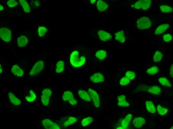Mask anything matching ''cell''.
Masks as SVG:
<instances>
[{
	"mask_svg": "<svg viewBox=\"0 0 173 129\" xmlns=\"http://www.w3.org/2000/svg\"><path fill=\"white\" fill-rule=\"evenodd\" d=\"M80 45L71 46L67 52V70H82L87 68L91 63V58L88 49Z\"/></svg>",
	"mask_w": 173,
	"mask_h": 129,
	"instance_id": "6da1fadb",
	"label": "cell"
},
{
	"mask_svg": "<svg viewBox=\"0 0 173 129\" xmlns=\"http://www.w3.org/2000/svg\"><path fill=\"white\" fill-rule=\"evenodd\" d=\"M107 52L104 49L96 51L95 52L93 58H91V63L95 66L102 65L107 63Z\"/></svg>",
	"mask_w": 173,
	"mask_h": 129,
	"instance_id": "7a4b0ae2",
	"label": "cell"
},
{
	"mask_svg": "<svg viewBox=\"0 0 173 129\" xmlns=\"http://www.w3.org/2000/svg\"><path fill=\"white\" fill-rule=\"evenodd\" d=\"M105 72L104 70H94L89 75L88 81L94 83L104 82L105 79Z\"/></svg>",
	"mask_w": 173,
	"mask_h": 129,
	"instance_id": "3957f363",
	"label": "cell"
},
{
	"mask_svg": "<svg viewBox=\"0 0 173 129\" xmlns=\"http://www.w3.org/2000/svg\"><path fill=\"white\" fill-rule=\"evenodd\" d=\"M53 68L56 74L63 73L67 70L66 59L64 58L58 59L54 63Z\"/></svg>",
	"mask_w": 173,
	"mask_h": 129,
	"instance_id": "277c9868",
	"label": "cell"
},
{
	"mask_svg": "<svg viewBox=\"0 0 173 129\" xmlns=\"http://www.w3.org/2000/svg\"><path fill=\"white\" fill-rule=\"evenodd\" d=\"M86 91L92 100L95 106L98 108L101 104V100L100 94L98 91L91 88H88Z\"/></svg>",
	"mask_w": 173,
	"mask_h": 129,
	"instance_id": "5b68a950",
	"label": "cell"
},
{
	"mask_svg": "<svg viewBox=\"0 0 173 129\" xmlns=\"http://www.w3.org/2000/svg\"><path fill=\"white\" fill-rule=\"evenodd\" d=\"M45 66V62L44 60H40L37 61L31 69L29 73L31 76L38 75L42 71Z\"/></svg>",
	"mask_w": 173,
	"mask_h": 129,
	"instance_id": "8992f818",
	"label": "cell"
},
{
	"mask_svg": "<svg viewBox=\"0 0 173 129\" xmlns=\"http://www.w3.org/2000/svg\"><path fill=\"white\" fill-rule=\"evenodd\" d=\"M151 26V20L148 17L143 16L137 20L136 26L138 29L140 30H144L150 28Z\"/></svg>",
	"mask_w": 173,
	"mask_h": 129,
	"instance_id": "52a82bcc",
	"label": "cell"
},
{
	"mask_svg": "<svg viewBox=\"0 0 173 129\" xmlns=\"http://www.w3.org/2000/svg\"><path fill=\"white\" fill-rule=\"evenodd\" d=\"M52 93L51 90L48 88H45L42 90L41 96V100L44 106H47L48 104L50 97Z\"/></svg>",
	"mask_w": 173,
	"mask_h": 129,
	"instance_id": "ba28073f",
	"label": "cell"
},
{
	"mask_svg": "<svg viewBox=\"0 0 173 129\" xmlns=\"http://www.w3.org/2000/svg\"><path fill=\"white\" fill-rule=\"evenodd\" d=\"M24 94V98L28 102H33L36 98L37 95L35 90L31 87L26 88Z\"/></svg>",
	"mask_w": 173,
	"mask_h": 129,
	"instance_id": "9c48e42d",
	"label": "cell"
},
{
	"mask_svg": "<svg viewBox=\"0 0 173 129\" xmlns=\"http://www.w3.org/2000/svg\"><path fill=\"white\" fill-rule=\"evenodd\" d=\"M12 32L8 28L1 27L0 29V36L1 38L6 42L10 41L11 38Z\"/></svg>",
	"mask_w": 173,
	"mask_h": 129,
	"instance_id": "30bf717a",
	"label": "cell"
},
{
	"mask_svg": "<svg viewBox=\"0 0 173 129\" xmlns=\"http://www.w3.org/2000/svg\"><path fill=\"white\" fill-rule=\"evenodd\" d=\"M63 100L64 101H68L69 103L72 105H75L77 103L76 100L74 98L72 92L67 90L65 91L62 96Z\"/></svg>",
	"mask_w": 173,
	"mask_h": 129,
	"instance_id": "8fae6325",
	"label": "cell"
},
{
	"mask_svg": "<svg viewBox=\"0 0 173 129\" xmlns=\"http://www.w3.org/2000/svg\"><path fill=\"white\" fill-rule=\"evenodd\" d=\"M151 3L150 0H140L136 1L134 4V7L137 9H142L146 10L150 7Z\"/></svg>",
	"mask_w": 173,
	"mask_h": 129,
	"instance_id": "7c38bea8",
	"label": "cell"
},
{
	"mask_svg": "<svg viewBox=\"0 0 173 129\" xmlns=\"http://www.w3.org/2000/svg\"><path fill=\"white\" fill-rule=\"evenodd\" d=\"M42 123L44 127L47 129H60V126L51 120L49 119L43 120Z\"/></svg>",
	"mask_w": 173,
	"mask_h": 129,
	"instance_id": "4fadbf2b",
	"label": "cell"
},
{
	"mask_svg": "<svg viewBox=\"0 0 173 129\" xmlns=\"http://www.w3.org/2000/svg\"><path fill=\"white\" fill-rule=\"evenodd\" d=\"M146 123L145 119L141 117H136L134 118L132 121L133 126L135 128H139L141 127Z\"/></svg>",
	"mask_w": 173,
	"mask_h": 129,
	"instance_id": "5bb4252c",
	"label": "cell"
},
{
	"mask_svg": "<svg viewBox=\"0 0 173 129\" xmlns=\"http://www.w3.org/2000/svg\"><path fill=\"white\" fill-rule=\"evenodd\" d=\"M98 34L100 39L103 41H106L112 37L111 34L103 30L98 31Z\"/></svg>",
	"mask_w": 173,
	"mask_h": 129,
	"instance_id": "9a60e30c",
	"label": "cell"
},
{
	"mask_svg": "<svg viewBox=\"0 0 173 129\" xmlns=\"http://www.w3.org/2000/svg\"><path fill=\"white\" fill-rule=\"evenodd\" d=\"M77 93L79 96L82 99L87 101H90L91 99L87 91L84 89H78Z\"/></svg>",
	"mask_w": 173,
	"mask_h": 129,
	"instance_id": "2e32d148",
	"label": "cell"
},
{
	"mask_svg": "<svg viewBox=\"0 0 173 129\" xmlns=\"http://www.w3.org/2000/svg\"><path fill=\"white\" fill-rule=\"evenodd\" d=\"M8 96L10 101L14 105L18 106L21 104V100L12 92H10L8 93Z\"/></svg>",
	"mask_w": 173,
	"mask_h": 129,
	"instance_id": "e0dca14e",
	"label": "cell"
},
{
	"mask_svg": "<svg viewBox=\"0 0 173 129\" xmlns=\"http://www.w3.org/2000/svg\"><path fill=\"white\" fill-rule=\"evenodd\" d=\"M117 99L118 106L124 107H128L129 106V103L126 101V97L124 95L118 96Z\"/></svg>",
	"mask_w": 173,
	"mask_h": 129,
	"instance_id": "ac0fdd59",
	"label": "cell"
},
{
	"mask_svg": "<svg viewBox=\"0 0 173 129\" xmlns=\"http://www.w3.org/2000/svg\"><path fill=\"white\" fill-rule=\"evenodd\" d=\"M11 71L13 74L18 77L22 76L24 74L23 70L16 64L12 66Z\"/></svg>",
	"mask_w": 173,
	"mask_h": 129,
	"instance_id": "d6986e66",
	"label": "cell"
},
{
	"mask_svg": "<svg viewBox=\"0 0 173 129\" xmlns=\"http://www.w3.org/2000/svg\"><path fill=\"white\" fill-rule=\"evenodd\" d=\"M96 6L98 10L102 12L106 10L108 8V4L104 1L99 0L96 3Z\"/></svg>",
	"mask_w": 173,
	"mask_h": 129,
	"instance_id": "ffe728a7",
	"label": "cell"
},
{
	"mask_svg": "<svg viewBox=\"0 0 173 129\" xmlns=\"http://www.w3.org/2000/svg\"><path fill=\"white\" fill-rule=\"evenodd\" d=\"M168 24H163L158 27L155 31V34L159 35L162 33L165 32L169 27Z\"/></svg>",
	"mask_w": 173,
	"mask_h": 129,
	"instance_id": "44dd1931",
	"label": "cell"
},
{
	"mask_svg": "<svg viewBox=\"0 0 173 129\" xmlns=\"http://www.w3.org/2000/svg\"><path fill=\"white\" fill-rule=\"evenodd\" d=\"M147 91L150 93L157 95L160 94L161 93V90L159 86L154 85L149 87Z\"/></svg>",
	"mask_w": 173,
	"mask_h": 129,
	"instance_id": "7402d4cb",
	"label": "cell"
},
{
	"mask_svg": "<svg viewBox=\"0 0 173 129\" xmlns=\"http://www.w3.org/2000/svg\"><path fill=\"white\" fill-rule=\"evenodd\" d=\"M28 42V38L25 36H21L17 38V44L19 47H22L25 46Z\"/></svg>",
	"mask_w": 173,
	"mask_h": 129,
	"instance_id": "603a6c76",
	"label": "cell"
},
{
	"mask_svg": "<svg viewBox=\"0 0 173 129\" xmlns=\"http://www.w3.org/2000/svg\"><path fill=\"white\" fill-rule=\"evenodd\" d=\"M132 116L131 114H129L124 119L121 123V126L123 129H126L132 120Z\"/></svg>",
	"mask_w": 173,
	"mask_h": 129,
	"instance_id": "cb8c5ba5",
	"label": "cell"
},
{
	"mask_svg": "<svg viewBox=\"0 0 173 129\" xmlns=\"http://www.w3.org/2000/svg\"><path fill=\"white\" fill-rule=\"evenodd\" d=\"M115 39L121 43H124L126 40L124 32L122 31H119L116 32L115 34Z\"/></svg>",
	"mask_w": 173,
	"mask_h": 129,
	"instance_id": "d4e9b609",
	"label": "cell"
},
{
	"mask_svg": "<svg viewBox=\"0 0 173 129\" xmlns=\"http://www.w3.org/2000/svg\"><path fill=\"white\" fill-rule=\"evenodd\" d=\"M146 109L150 113L152 114L156 112L155 107L152 102L150 100H147L145 102Z\"/></svg>",
	"mask_w": 173,
	"mask_h": 129,
	"instance_id": "484cf974",
	"label": "cell"
},
{
	"mask_svg": "<svg viewBox=\"0 0 173 129\" xmlns=\"http://www.w3.org/2000/svg\"><path fill=\"white\" fill-rule=\"evenodd\" d=\"M19 2L25 12L29 13L30 11V8L29 4L26 0H20Z\"/></svg>",
	"mask_w": 173,
	"mask_h": 129,
	"instance_id": "4316f807",
	"label": "cell"
},
{
	"mask_svg": "<svg viewBox=\"0 0 173 129\" xmlns=\"http://www.w3.org/2000/svg\"><path fill=\"white\" fill-rule=\"evenodd\" d=\"M163 56L162 53L160 51H157L154 53L153 58V61L155 63L160 62L162 60Z\"/></svg>",
	"mask_w": 173,
	"mask_h": 129,
	"instance_id": "83f0119b",
	"label": "cell"
},
{
	"mask_svg": "<svg viewBox=\"0 0 173 129\" xmlns=\"http://www.w3.org/2000/svg\"><path fill=\"white\" fill-rule=\"evenodd\" d=\"M159 82L161 85L168 87H171L172 84L169 80L166 78L164 77H161L158 79Z\"/></svg>",
	"mask_w": 173,
	"mask_h": 129,
	"instance_id": "f1b7e54d",
	"label": "cell"
},
{
	"mask_svg": "<svg viewBox=\"0 0 173 129\" xmlns=\"http://www.w3.org/2000/svg\"><path fill=\"white\" fill-rule=\"evenodd\" d=\"M159 71L158 67L156 65H152L146 70V73L149 75H153L157 73Z\"/></svg>",
	"mask_w": 173,
	"mask_h": 129,
	"instance_id": "f546056e",
	"label": "cell"
},
{
	"mask_svg": "<svg viewBox=\"0 0 173 129\" xmlns=\"http://www.w3.org/2000/svg\"><path fill=\"white\" fill-rule=\"evenodd\" d=\"M157 110L159 114L162 116L166 114L168 112V109L159 105L157 107Z\"/></svg>",
	"mask_w": 173,
	"mask_h": 129,
	"instance_id": "4dcf8cb0",
	"label": "cell"
},
{
	"mask_svg": "<svg viewBox=\"0 0 173 129\" xmlns=\"http://www.w3.org/2000/svg\"><path fill=\"white\" fill-rule=\"evenodd\" d=\"M78 120L77 118L76 117H70L64 122V126L66 127L70 125L74 124Z\"/></svg>",
	"mask_w": 173,
	"mask_h": 129,
	"instance_id": "1f68e13d",
	"label": "cell"
},
{
	"mask_svg": "<svg viewBox=\"0 0 173 129\" xmlns=\"http://www.w3.org/2000/svg\"><path fill=\"white\" fill-rule=\"evenodd\" d=\"M93 121L94 119L92 117H88L82 119L81 121V125L84 127L86 126L91 124Z\"/></svg>",
	"mask_w": 173,
	"mask_h": 129,
	"instance_id": "d6a6232c",
	"label": "cell"
},
{
	"mask_svg": "<svg viewBox=\"0 0 173 129\" xmlns=\"http://www.w3.org/2000/svg\"><path fill=\"white\" fill-rule=\"evenodd\" d=\"M47 31V28L44 26H39L38 29V32L39 36L40 37L44 36Z\"/></svg>",
	"mask_w": 173,
	"mask_h": 129,
	"instance_id": "836d02e7",
	"label": "cell"
},
{
	"mask_svg": "<svg viewBox=\"0 0 173 129\" xmlns=\"http://www.w3.org/2000/svg\"><path fill=\"white\" fill-rule=\"evenodd\" d=\"M130 82V80L125 76L121 78L119 81V84L121 86H125L129 84Z\"/></svg>",
	"mask_w": 173,
	"mask_h": 129,
	"instance_id": "e575fe53",
	"label": "cell"
},
{
	"mask_svg": "<svg viewBox=\"0 0 173 129\" xmlns=\"http://www.w3.org/2000/svg\"><path fill=\"white\" fill-rule=\"evenodd\" d=\"M160 8L161 11L163 13H169L173 11V8L168 5H161L160 6Z\"/></svg>",
	"mask_w": 173,
	"mask_h": 129,
	"instance_id": "d590c367",
	"label": "cell"
},
{
	"mask_svg": "<svg viewBox=\"0 0 173 129\" xmlns=\"http://www.w3.org/2000/svg\"><path fill=\"white\" fill-rule=\"evenodd\" d=\"M125 76L130 80H133L135 78V74L133 71L130 70H126L125 72Z\"/></svg>",
	"mask_w": 173,
	"mask_h": 129,
	"instance_id": "8d00e7d4",
	"label": "cell"
},
{
	"mask_svg": "<svg viewBox=\"0 0 173 129\" xmlns=\"http://www.w3.org/2000/svg\"><path fill=\"white\" fill-rule=\"evenodd\" d=\"M149 87L144 84H139L137 86L136 88L137 91H147Z\"/></svg>",
	"mask_w": 173,
	"mask_h": 129,
	"instance_id": "74e56055",
	"label": "cell"
},
{
	"mask_svg": "<svg viewBox=\"0 0 173 129\" xmlns=\"http://www.w3.org/2000/svg\"><path fill=\"white\" fill-rule=\"evenodd\" d=\"M7 4L9 7H12L18 5V3L16 1L14 0H9L7 2Z\"/></svg>",
	"mask_w": 173,
	"mask_h": 129,
	"instance_id": "f35d334b",
	"label": "cell"
},
{
	"mask_svg": "<svg viewBox=\"0 0 173 129\" xmlns=\"http://www.w3.org/2000/svg\"><path fill=\"white\" fill-rule=\"evenodd\" d=\"M164 41L166 42H169L172 39V36L170 34H167L164 35L163 36Z\"/></svg>",
	"mask_w": 173,
	"mask_h": 129,
	"instance_id": "ab89813d",
	"label": "cell"
},
{
	"mask_svg": "<svg viewBox=\"0 0 173 129\" xmlns=\"http://www.w3.org/2000/svg\"><path fill=\"white\" fill-rule=\"evenodd\" d=\"M31 3L32 6L34 7H39L41 5V2L38 0L33 1Z\"/></svg>",
	"mask_w": 173,
	"mask_h": 129,
	"instance_id": "60d3db41",
	"label": "cell"
},
{
	"mask_svg": "<svg viewBox=\"0 0 173 129\" xmlns=\"http://www.w3.org/2000/svg\"><path fill=\"white\" fill-rule=\"evenodd\" d=\"M169 73L170 75L172 78H173V64H172L170 66Z\"/></svg>",
	"mask_w": 173,
	"mask_h": 129,
	"instance_id": "b9f144b4",
	"label": "cell"
},
{
	"mask_svg": "<svg viewBox=\"0 0 173 129\" xmlns=\"http://www.w3.org/2000/svg\"><path fill=\"white\" fill-rule=\"evenodd\" d=\"M95 1V0H90V2L91 4H93Z\"/></svg>",
	"mask_w": 173,
	"mask_h": 129,
	"instance_id": "7bdbcfd3",
	"label": "cell"
},
{
	"mask_svg": "<svg viewBox=\"0 0 173 129\" xmlns=\"http://www.w3.org/2000/svg\"><path fill=\"white\" fill-rule=\"evenodd\" d=\"M3 9V7L1 5H0V11L2 10Z\"/></svg>",
	"mask_w": 173,
	"mask_h": 129,
	"instance_id": "ee69618b",
	"label": "cell"
},
{
	"mask_svg": "<svg viewBox=\"0 0 173 129\" xmlns=\"http://www.w3.org/2000/svg\"><path fill=\"white\" fill-rule=\"evenodd\" d=\"M0 73H2V68H1V67H0Z\"/></svg>",
	"mask_w": 173,
	"mask_h": 129,
	"instance_id": "f6af8a7d",
	"label": "cell"
}]
</instances>
